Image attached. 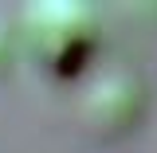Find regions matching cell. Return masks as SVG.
Segmentation results:
<instances>
[{
	"instance_id": "1",
	"label": "cell",
	"mask_w": 157,
	"mask_h": 153,
	"mask_svg": "<svg viewBox=\"0 0 157 153\" xmlns=\"http://www.w3.org/2000/svg\"><path fill=\"white\" fill-rule=\"evenodd\" d=\"M24 43H28V55L39 71H47L55 78H71L90 63L98 28L82 4H67V0L36 4L24 16Z\"/></svg>"
}]
</instances>
